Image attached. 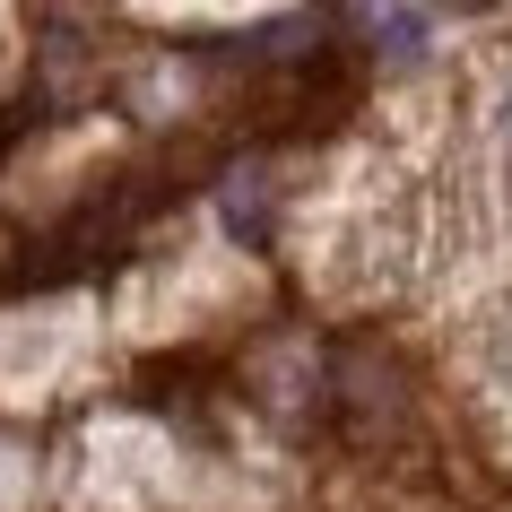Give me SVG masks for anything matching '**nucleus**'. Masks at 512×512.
I'll return each instance as SVG.
<instances>
[{"instance_id":"nucleus-1","label":"nucleus","mask_w":512,"mask_h":512,"mask_svg":"<svg viewBox=\"0 0 512 512\" xmlns=\"http://www.w3.org/2000/svg\"><path fill=\"white\" fill-rule=\"evenodd\" d=\"M504 157H512V105H504Z\"/></svg>"}]
</instances>
